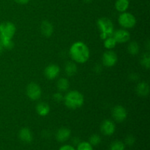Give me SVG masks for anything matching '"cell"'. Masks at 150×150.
I'll use <instances>...</instances> for the list:
<instances>
[{"instance_id": "ac0fdd59", "label": "cell", "mask_w": 150, "mask_h": 150, "mask_svg": "<svg viewBox=\"0 0 150 150\" xmlns=\"http://www.w3.org/2000/svg\"><path fill=\"white\" fill-rule=\"evenodd\" d=\"M69 86H70V83H69L68 80L65 78H61L59 79L57 83V89L60 92H66L68 89Z\"/></svg>"}, {"instance_id": "484cf974", "label": "cell", "mask_w": 150, "mask_h": 150, "mask_svg": "<svg viewBox=\"0 0 150 150\" xmlns=\"http://www.w3.org/2000/svg\"><path fill=\"white\" fill-rule=\"evenodd\" d=\"M0 42L2 45L3 48H7V49H11L13 47L14 44L12 40L9 39H0Z\"/></svg>"}, {"instance_id": "9a60e30c", "label": "cell", "mask_w": 150, "mask_h": 150, "mask_svg": "<svg viewBox=\"0 0 150 150\" xmlns=\"http://www.w3.org/2000/svg\"><path fill=\"white\" fill-rule=\"evenodd\" d=\"M50 108L49 105L45 102H40L38 103L36 105V111L38 114L41 117H45L48 115L50 112Z\"/></svg>"}, {"instance_id": "d6a6232c", "label": "cell", "mask_w": 150, "mask_h": 150, "mask_svg": "<svg viewBox=\"0 0 150 150\" xmlns=\"http://www.w3.org/2000/svg\"><path fill=\"white\" fill-rule=\"evenodd\" d=\"M84 1H86V2H89V1H91L92 0H84Z\"/></svg>"}, {"instance_id": "44dd1931", "label": "cell", "mask_w": 150, "mask_h": 150, "mask_svg": "<svg viewBox=\"0 0 150 150\" xmlns=\"http://www.w3.org/2000/svg\"><path fill=\"white\" fill-rule=\"evenodd\" d=\"M139 49H140L139 45L138 44V42H135V41L130 42L127 47V51H128L129 54H130L131 55H136L139 54Z\"/></svg>"}, {"instance_id": "83f0119b", "label": "cell", "mask_w": 150, "mask_h": 150, "mask_svg": "<svg viewBox=\"0 0 150 150\" xmlns=\"http://www.w3.org/2000/svg\"><path fill=\"white\" fill-rule=\"evenodd\" d=\"M135 142H136V139L132 135H129L126 137L125 139V144L128 146H133L135 144Z\"/></svg>"}, {"instance_id": "603a6c76", "label": "cell", "mask_w": 150, "mask_h": 150, "mask_svg": "<svg viewBox=\"0 0 150 150\" xmlns=\"http://www.w3.org/2000/svg\"><path fill=\"white\" fill-rule=\"evenodd\" d=\"M125 145L121 141H115L110 145L109 150H125Z\"/></svg>"}, {"instance_id": "5bb4252c", "label": "cell", "mask_w": 150, "mask_h": 150, "mask_svg": "<svg viewBox=\"0 0 150 150\" xmlns=\"http://www.w3.org/2000/svg\"><path fill=\"white\" fill-rule=\"evenodd\" d=\"M40 31L43 36L48 38L52 35L53 32H54V27L51 22H49L48 21H43L41 23Z\"/></svg>"}, {"instance_id": "ffe728a7", "label": "cell", "mask_w": 150, "mask_h": 150, "mask_svg": "<svg viewBox=\"0 0 150 150\" xmlns=\"http://www.w3.org/2000/svg\"><path fill=\"white\" fill-rule=\"evenodd\" d=\"M116 45H117V42L112 36L108 37L104 40V47L106 49L112 50L113 48H115Z\"/></svg>"}, {"instance_id": "5b68a950", "label": "cell", "mask_w": 150, "mask_h": 150, "mask_svg": "<svg viewBox=\"0 0 150 150\" xmlns=\"http://www.w3.org/2000/svg\"><path fill=\"white\" fill-rule=\"evenodd\" d=\"M118 22L123 29H128L134 27L136 23V19L131 13L124 12L119 16Z\"/></svg>"}, {"instance_id": "9c48e42d", "label": "cell", "mask_w": 150, "mask_h": 150, "mask_svg": "<svg viewBox=\"0 0 150 150\" xmlns=\"http://www.w3.org/2000/svg\"><path fill=\"white\" fill-rule=\"evenodd\" d=\"M112 37L114 38L117 43H124L130 40V35L127 29H120L114 31Z\"/></svg>"}, {"instance_id": "8fae6325", "label": "cell", "mask_w": 150, "mask_h": 150, "mask_svg": "<svg viewBox=\"0 0 150 150\" xmlns=\"http://www.w3.org/2000/svg\"><path fill=\"white\" fill-rule=\"evenodd\" d=\"M60 73V68L58 65L54 64H49L45 67L44 70V75L48 80H54L58 77Z\"/></svg>"}, {"instance_id": "ba28073f", "label": "cell", "mask_w": 150, "mask_h": 150, "mask_svg": "<svg viewBox=\"0 0 150 150\" xmlns=\"http://www.w3.org/2000/svg\"><path fill=\"white\" fill-rule=\"evenodd\" d=\"M111 114L114 121L117 122H122L127 118V112L125 108L122 105H116L113 108Z\"/></svg>"}, {"instance_id": "d4e9b609", "label": "cell", "mask_w": 150, "mask_h": 150, "mask_svg": "<svg viewBox=\"0 0 150 150\" xmlns=\"http://www.w3.org/2000/svg\"><path fill=\"white\" fill-rule=\"evenodd\" d=\"M77 150H93V147L89 142H82L77 145Z\"/></svg>"}, {"instance_id": "4fadbf2b", "label": "cell", "mask_w": 150, "mask_h": 150, "mask_svg": "<svg viewBox=\"0 0 150 150\" xmlns=\"http://www.w3.org/2000/svg\"><path fill=\"white\" fill-rule=\"evenodd\" d=\"M18 137L21 142L24 143H31L33 140V136L31 130L27 127H23L19 131Z\"/></svg>"}, {"instance_id": "7c38bea8", "label": "cell", "mask_w": 150, "mask_h": 150, "mask_svg": "<svg viewBox=\"0 0 150 150\" xmlns=\"http://www.w3.org/2000/svg\"><path fill=\"white\" fill-rule=\"evenodd\" d=\"M71 135L70 129L67 127H61L56 133V139L59 142H64L68 140Z\"/></svg>"}, {"instance_id": "7a4b0ae2", "label": "cell", "mask_w": 150, "mask_h": 150, "mask_svg": "<svg viewBox=\"0 0 150 150\" xmlns=\"http://www.w3.org/2000/svg\"><path fill=\"white\" fill-rule=\"evenodd\" d=\"M64 104L70 109L76 110L81 108L84 103V98L80 92L76 90L70 91L64 97Z\"/></svg>"}, {"instance_id": "52a82bcc", "label": "cell", "mask_w": 150, "mask_h": 150, "mask_svg": "<svg viewBox=\"0 0 150 150\" xmlns=\"http://www.w3.org/2000/svg\"><path fill=\"white\" fill-rule=\"evenodd\" d=\"M117 62V55L112 50H108L103 54L102 63L105 67H111Z\"/></svg>"}, {"instance_id": "8992f818", "label": "cell", "mask_w": 150, "mask_h": 150, "mask_svg": "<svg viewBox=\"0 0 150 150\" xmlns=\"http://www.w3.org/2000/svg\"><path fill=\"white\" fill-rule=\"evenodd\" d=\"M26 95L32 100H38L42 95L40 86L36 83H30L26 87Z\"/></svg>"}, {"instance_id": "30bf717a", "label": "cell", "mask_w": 150, "mask_h": 150, "mask_svg": "<svg viewBox=\"0 0 150 150\" xmlns=\"http://www.w3.org/2000/svg\"><path fill=\"white\" fill-rule=\"evenodd\" d=\"M116 130L115 123L110 120H105L102 122L100 126L101 133L105 136H111Z\"/></svg>"}, {"instance_id": "cb8c5ba5", "label": "cell", "mask_w": 150, "mask_h": 150, "mask_svg": "<svg viewBox=\"0 0 150 150\" xmlns=\"http://www.w3.org/2000/svg\"><path fill=\"white\" fill-rule=\"evenodd\" d=\"M101 142V138L99 135L98 134H93L89 137V143L92 146H98L100 144Z\"/></svg>"}, {"instance_id": "e0dca14e", "label": "cell", "mask_w": 150, "mask_h": 150, "mask_svg": "<svg viewBox=\"0 0 150 150\" xmlns=\"http://www.w3.org/2000/svg\"><path fill=\"white\" fill-rule=\"evenodd\" d=\"M129 4V0H117L115 2V8L118 12L124 13L128 9Z\"/></svg>"}, {"instance_id": "3957f363", "label": "cell", "mask_w": 150, "mask_h": 150, "mask_svg": "<svg viewBox=\"0 0 150 150\" xmlns=\"http://www.w3.org/2000/svg\"><path fill=\"white\" fill-rule=\"evenodd\" d=\"M97 25L100 32V38L105 40L108 37L112 36L114 32V24L111 19L106 17L100 18L97 21Z\"/></svg>"}, {"instance_id": "f1b7e54d", "label": "cell", "mask_w": 150, "mask_h": 150, "mask_svg": "<svg viewBox=\"0 0 150 150\" xmlns=\"http://www.w3.org/2000/svg\"><path fill=\"white\" fill-rule=\"evenodd\" d=\"M59 150H76L74 147L71 145H64V146H61Z\"/></svg>"}, {"instance_id": "2e32d148", "label": "cell", "mask_w": 150, "mask_h": 150, "mask_svg": "<svg viewBox=\"0 0 150 150\" xmlns=\"http://www.w3.org/2000/svg\"><path fill=\"white\" fill-rule=\"evenodd\" d=\"M136 91L139 96H147L149 92V84L147 83H146V82H141L136 86Z\"/></svg>"}, {"instance_id": "7402d4cb", "label": "cell", "mask_w": 150, "mask_h": 150, "mask_svg": "<svg viewBox=\"0 0 150 150\" xmlns=\"http://www.w3.org/2000/svg\"><path fill=\"white\" fill-rule=\"evenodd\" d=\"M141 64L146 69L149 70L150 67V54L149 51L146 52L142 55L141 58Z\"/></svg>"}, {"instance_id": "d6986e66", "label": "cell", "mask_w": 150, "mask_h": 150, "mask_svg": "<svg viewBox=\"0 0 150 150\" xmlns=\"http://www.w3.org/2000/svg\"><path fill=\"white\" fill-rule=\"evenodd\" d=\"M64 71H65L67 76H74V75H76V72H77V66H76V64L73 62H67V64H65Z\"/></svg>"}, {"instance_id": "4316f807", "label": "cell", "mask_w": 150, "mask_h": 150, "mask_svg": "<svg viewBox=\"0 0 150 150\" xmlns=\"http://www.w3.org/2000/svg\"><path fill=\"white\" fill-rule=\"evenodd\" d=\"M53 99H54V100L55 101V102L59 103L64 100V96H63L62 92H56V93L53 95Z\"/></svg>"}, {"instance_id": "f546056e", "label": "cell", "mask_w": 150, "mask_h": 150, "mask_svg": "<svg viewBox=\"0 0 150 150\" xmlns=\"http://www.w3.org/2000/svg\"><path fill=\"white\" fill-rule=\"evenodd\" d=\"M16 3L18 4H27L30 0H14Z\"/></svg>"}, {"instance_id": "6da1fadb", "label": "cell", "mask_w": 150, "mask_h": 150, "mask_svg": "<svg viewBox=\"0 0 150 150\" xmlns=\"http://www.w3.org/2000/svg\"><path fill=\"white\" fill-rule=\"evenodd\" d=\"M70 55L75 62L83 64L88 61L90 52L87 45L83 42H76L70 48Z\"/></svg>"}, {"instance_id": "4dcf8cb0", "label": "cell", "mask_w": 150, "mask_h": 150, "mask_svg": "<svg viewBox=\"0 0 150 150\" xmlns=\"http://www.w3.org/2000/svg\"><path fill=\"white\" fill-rule=\"evenodd\" d=\"M73 143L74 144L78 145L79 143H80V140H79L78 138H75V139H73Z\"/></svg>"}, {"instance_id": "1f68e13d", "label": "cell", "mask_w": 150, "mask_h": 150, "mask_svg": "<svg viewBox=\"0 0 150 150\" xmlns=\"http://www.w3.org/2000/svg\"><path fill=\"white\" fill-rule=\"evenodd\" d=\"M3 46H2V45H1V42H0V54H1V52H2V51H3Z\"/></svg>"}, {"instance_id": "277c9868", "label": "cell", "mask_w": 150, "mask_h": 150, "mask_svg": "<svg viewBox=\"0 0 150 150\" xmlns=\"http://www.w3.org/2000/svg\"><path fill=\"white\" fill-rule=\"evenodd\" d=\"M16 28L12 22H3L0 24V39L12 40L16 33Z\"/></svg>"}]
</instances>
